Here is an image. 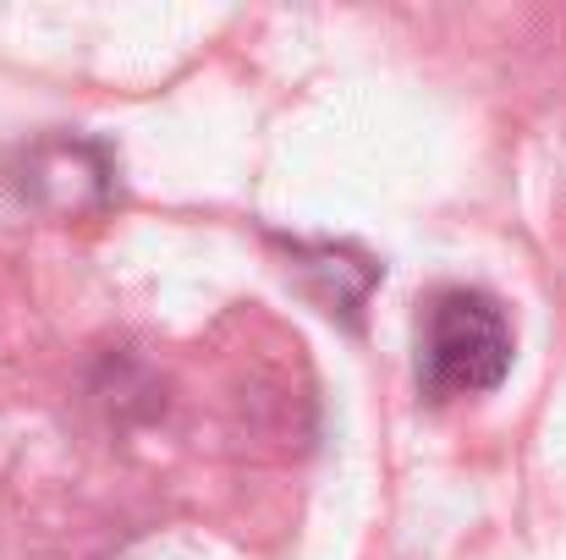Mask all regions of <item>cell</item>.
Returning a JSON list of instances; mask_svg holds the SVG:
<instances>
[{
  "label": "cell",
  "mask_w": 566,
  "mask_h": 560,
  "mask_svg": "<svg viewBox=\"0 0 566 560\" xmlns=\"http://www.w3.org/2000/svg\"><path fill=\"white\" fill-rule=\"evenodd\" d=\"M512 369V319L479 286H446L418 319V390L429 401H462L495 390Z\"/></svg>",
  "instance_id": "6da1fadb"
},
{
  "label": "cell",
  "mask_w": 566,
  "mask_h": 560,
  "mask_svg": "<svg viewBox=\"0 0 566 560\" xmlns=\"http://www.w3.org/2000/svg\"><path fill=\"white\" fill-rule=\"evenodd\" d=\"M17 187H22V198H33V203H44V209H61V214L72 209V214H83V209H99V203L111 198V166H105V155L88 149V144L50 138V144H39V149L22 155Z\"/></svg>",
  "instance_id": "7a4b0ae2"
}]
</instances>
